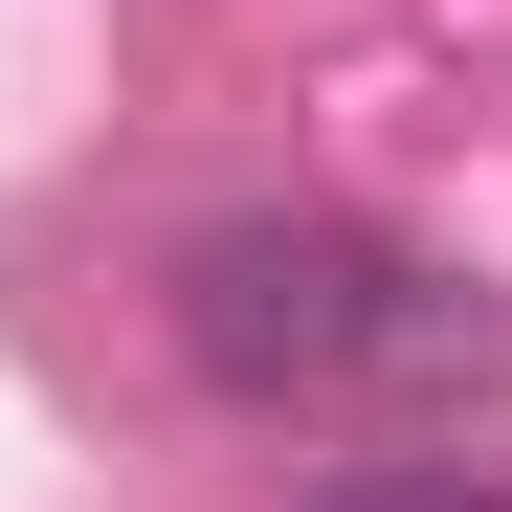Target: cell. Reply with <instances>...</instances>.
<instances>
[{"label":"cell","instance_id":"obj_1","mask_svg":"<svg viewBox=\"0 0 512 512\" xmlns=\"http://www.w3.org/2000/svg\"><path fill=\"white\" fill-rule=\"evenodd\" d=\"M179 357L223 401H490L512 312L468 268H423V245L334 223V201H245L179 245Z\"/></svg>","mask_w":512,"mask_h":512}]
</instances>
